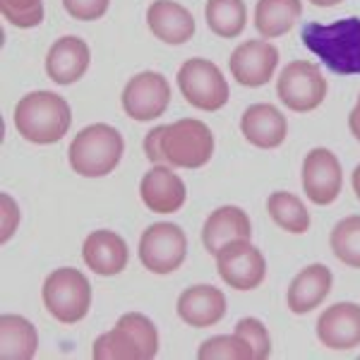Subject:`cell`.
<instances>
[{
  "label": "cell",
  "instance_id": "obj_14",
  "mask_svg": "<svg viewBox=\"0 0 360 360\" xmlns=\"http://www.w3.org/2000/svg\"><path fill=\"white\" fill-rule=\"evenodd\" d=\"M139 197L154 214H176L188 200V190L171 166L156 164L139 183Z\"/></svg>",
  "mask_w": 360,
  "mask_h": 360
},
{
  "label": "cell",
  "instance_id": "obj_7",
  "mask_svg": "<svg viewBox=\"0 0 360 360\" xmlns=\"http://www.w3.org/2000/svg\"><path fill=\"white\" fill-rule=\"evenodd\" d=\"M178 86L185 101L200 111H219L229 101V84L224 72L207 58H190L178 70Z\"/></svg>",
  "mask_w": 360,
  "mask_h": 360
},
{
  "label": "cell",
  "instance_id": "obj_29",
  "mask_svg": "<svg viewBox=\"0 0 360 360\" xmlns=\"http://www.w3.org/2000/svg\"><path fill=\"white\" fill-rule=\"evenodd\" d=\"M0 13L10 25L20 29H32L41 25L44 3L41 0H0Z\"/></svg>",
  "mask_w": 360,
  "mask_h": 360
},
{
  "label": "cell",
  "instance_id": "obj_9",
  "mask_svg": "<svg viewBox=\"0 0 360 360\" xmlns=\"http://www.w3.org/2000/svg\"><path fill=\"white\" fill-rule=\"evenodd\" d=\"M188 257V236L178 224H154L139 238V259L152 274H171Z\"/></svg>",
  "mask_w": 360,
  "mask_h": 360
},
{
  "label": "cell",
  "instance_id": "obj_35",
  "mask_svg": "<svg viewBox=\"0 0 360 360\" xmlns=\"http://www.w3.org/2000/svg\"><path fill=\"white\" fill-rule=\"evenodd\" d=\"M312 5H317V8H334V5L344 3V0H310Z\"/></svg>",
  "mask_w": 360,
  "mask_h": 360
},
{
  "label": "cell",
  "instance_id": "obj_33",
  "mask_svg": "<svg viewBox=\"0 0 360 360\" xmlns=\"http://www.w3.org/2000/svg\"><path fill=\"white\" fill-rule=\"evenodd\" d=\"M144 154H147L149 161L154 164H161V156H159V127H154L147 137H144Z\"/></svg>",
  "mask_w": 360,
  "mask_h": 360
},
{
  "label": "cell",
  "instance_id": "obj_13",
  "mask_svg": "<svg viewBox=\"0 0 360 360\" xmlns=\"http://www.w3.org/2000/svg\"><path fill=\"white\" fill-rule=\"evenodd\" d=\"M231 75L243 86H264L274 77L278 65V49L274 44L252 39V41L240 44L231 53Z\"/></svg>",
  "mask_w": 360,
  "mask_h": 360
},
{
  "label": "cell",
  "instance_id": "obj_30",
  "mask_svg": "<svg viewBox=\"0 0 360 360\" xmlns=\"http://www.w3.org/2000/svg\"><path fill=\"white\" fill-rule=\"evenodd\" d=\"M236 334H240L243 339L252 346L255 360H266L271 356V339L266 334V327L259 322L257 317H245L236 324Z\"/></svg>",
  "mask_w": 360,
  "mask_h": 360
},
{
  "label": "cell",
  "instance_id": "obj_27",
  "mask_svg": "<svg viewBox=\"0 0 360 360\" xmlns=\"http://www.w3.org/2000/svg\"><path fill=\"white\" fill-rule=\"evenodd\" d=\"M332 250L346 266L360 269V217H346L332 231Z\"/></svg>",
  "mask_w": 360,
  "mask_h": 360
},
{
  "label": "cell",
  "instance_id": "obj_21",
  "mask_svg": "<svg viewBox=\"0 0 360 360\" xmlns=\"http://www.w3.org/2000/svg\"><path fill=\"white\" fill-rule=\"evenodd\" d=\"M149 29L164 44L180 46L195 37V20L183 5L173 0H154L147 10Z\"/></svg>",
  "mask_w": 360,
  "mask_h": 360
},
{
  "label": "cell",
  "instance_id": "obj_25",
  "mask_svg": "<svg viewBox=\"0 0 360 360\" xmlns=\"http://www.w3.org/2000/svg\"><path fill=\"white\" fill-rule=\"evenodd\" d=\"M205 17L217 37L236 39L248 25V8L243 0H207Z\"/></svg>",
  "mask_w": 360,
  "mask_h": 360
},
{
  "label": "cell",
  "instance_id": "obj_18",
  "mask_svg": "<svg viewBox=\"0 0 360 360\" xmlns=\"http://www.w3.org/2000/svg\"><path fill=\"white\" fill-rule=\"evenodd\" d=\"M252 236V224L250 217L240 207L226 205L212 212L207 219L205 229H202V243H205L207 252L217 257L221 250L233 240H250Z\"/></svg>",
  "mask_w": 360,
  "mask_h": 360
},
{
  "label": "cell",
  "instance_id": "obj_36",
  "mask_svg": "<svg viewBox=\"0 0 360 360\" xmlns=\"http://www.w3.org/2000/svg\"><path fill=\"white\" fill-rule=\"evenodd\" d=\"M353 190H356V195L360 200V164L356 166V171H353Z\"/></svg>",
  "mask_w": 360,
  "mask_h": 360
},
{
  "label": "cell",
  "instance_id": "obj_8",
  "mask_svg": "<svg viewBox=\"0 0 360 360\" xmlns=\"http://www.w3.org/2000/svg\"><path fill=\"white\" fill-rule=\"evenodd\" d=\"M276 96L295 113H310L327 96V79L319 65L310 60H293L281 70L276 82Z\"/></svg>",
  "mask_w": 360,
  "mask_h": 360
},
{
  "label": "cell",
  "instance_id": "obj_22",
  "mask_svg": "<svg viewBox=\"0 0 360 360\" xmlns=\"http://www.w3.org/2000/svg\"><path fill=\"white\" fill-rule=\"evenodd\" d=\"M332 271L324 264H310L307 269L300 271L298 276L288 286V310L295 315H307L315 307L322 305V300L327 298L332 291Z\"/></svg>",
  "mask_w": 360,
  "mask_h": 360
},
{
  "label": "cell",
  "instance_id": "obj_19",
  "mask_svg": "<svg viewBox=\"0 0 360 360\" xmlns=\"http://www.w3.org/2000/svg\"><path fill=\"white\" fill-rule=\"evenodd\" d=\"M240 130L250 144L259 149H276L288 135L286 115L271 103H255L245 108L240 118Z\"/></svg>",
  "mask_w": 360,
  "mask_h": 360
},
{
  "label": "cell",
  "instance_id": "obj_31",
  "mask_svg": "<svg viewBox=\"0 0 360 360\" xmlns=\"http://www.w3.org/2000/svg\"><path fill=\"white\" fill-rule=\"evenodd\" d=\"M68 15L79 22H94L106 15L111 0H63Z\"/></svg>",
  "mask_w": 360,
  "mask_h": 360
},
{
  "label": "cell",
  "instance_id": "obj_1",
  "mask_svg": "<svg viewBox=\"0 0 360 360\" xmlns=\"http://www.w3.org/2000/svg\"><path fill=\"white\" fill-rule=\"evenodd\" d=\"M300 39L332 72L360 75V17H346L334 25L307 22Z\"/></svg>",
  "mask_w": 360,
  "mask_h": 360
},
{
  "label": "cell",
  "instance_id": "obj_20",
  "mask_svg": "<svg viewBox=\"0 0 360 360\" xmlns=\"http://www.w3.org/2000/svg\"><path fill=\"white\" fill-rule=\"evenodd\" d=\"M89 46L79 37H63L51 46L46 56V72L56 84H72L84 77L89 68Z\"/></svg>",
  "mask_w": 360,
  "mask_h": 360
},
{
  "label": "cell",
  "instance_id": "obj_28",
  "mask_svg": "<svg viewBox=\"0 0 360 360\" xmlns=\"http://www.w3.org/2000/svg\"><path fill=\"white\" fill-rule=\"evenodd\" d=\"M200 360H255L252 346L240 334L231 336H212L197 351Z\"/></svg>",
  "mask_w": 360,
  "mask_h": 360
},
{
  "label": "cell",
  "instance_id": "obj_2",
  "mask_svg": "<svg viewBox=\"0 0 360 360\" xmlns=\"http://www.w3.org/2000/svg\"><path fill=\"white\" fill-rule=\"evenodd\" d=\"M72 113L68 101L53 91H34L15 106V127L27 142L53 144L68 135Z\"/></svg>",
  "mask_w": 360,
  "mask_h": 360
},
{
  "label": "cell",
  "instance_id": "obj_32",
  "mask_svg": "<svg viewBox=\"0 0 360 360\" xmlns=\"http://www.w3.org/2000/svg\"><path fill=\"white\" fill-rule=\"evenodd\" d=\"M0 205H3V243H8L13 233L17 231V224H20V209H17L15 200L10 195H0Z\"/></svg>",
  "mask_w": 360,
  "mask_h": 360
},
{
  "label": "cell",
  "instance_id": "obj_6",
  "mask_svg": "<svg viewBox=\"0 0 360 360\" xmlns=\"http://www.w3.org/2000/svg\"><path fill=\"white\" fill-rule=\"evenodd\" d=\"M44 305L60 324H75L91 307L89 278L75 266H60L44 281Z\"/></svg>",
  "mask_w": 360,
  "mask_h": 360
},
{
  "label": "cell",
  "instance_id": "obj_10",
  "mask_svg": "<svg viewBox=\"0 0 360 360\" xmlns=\"http://www.w3.org/2000/svg\"><path fill=\"white\" fill-rule=\"evenodd\" d=\"M217 269L226 286L236 291H252L264 281L266 259L262 250L250 240H233L217 255Z\"/></svg>",
  "mask_w": 360,
  "mask_h": 360
},
{
  "label": "cell",
  "instance_id": "obj_23",
  "mask_svg": "<svg viewBox=\"0 0 360 360\" xmlns=\"http://www.w3.org/2000/svg\"><path fill=\"white\" fill-rule=\"evenodd\" d=\"M37 348L39 336L29 319L20 315L0 317V353L5 360H32Z\"/></svg>",
  "mask_w": 360,
  "mask_h": 360
},
{
  "label": "cell",
  "instance_id": "obj_5",
  "mask_svg": "<svg viewBox=\"0 0 360 360\" xmlns=\"http://www.w3.org/2000/svg\"><path fill=\"white\" fill-rule=\"evenodd\" d=\"M214 154L212 130L197 118H183L171 125H159L161 164L173 168H202Z\"/></svg>",
  "mask_w": 360,
  "mask_h": 360
},
{
  "label": "cell",
  "instance_id": "obj_26",
  "mask_svg": "<svg viewBox=\"0 0 360 360\" xmlns=\"http://www.w3.org/2000/svg\"><path fill=\"white\" fill-rule=\"evenodd\" d=\"M266 209L278 229L288 233H305L310 229V214L303 202L291 193H271L266 200Z\"/></svg>",
  "mask_w": 360,
  "mask_h": 360
},
{
  "label": "cell",
  "instance_id": "obj_12",
  "mask_svg": "<svg viewBox=\"0 0 360 360\" xmlns=\"http://www.w3.org/2000/svg\"><path fill=\"white\" fill-rule=\"evenodd\" d=\"M344 185V173H341V161L334 152L324 147H317L307 152L303 161V190L315 205H332L341 195Z\"/></svg>",
  "mask_w": 360,
  "mask_h": 360
},
{
  "label": "cell",
  "instance_id": "obj_16",
  "mask_svg": "<svg viewBox=\"0 0 360 360\" xmlns=\"http://www.w3.org/2000/svg\"><path fill=\"white\" fill-rule=\"evenodd\" d=\"M226 295L221 288L214 286H193L180 293L178 298V317L188 327L205 329L214 327L226 317Z\"/></svg>",
  "mask_w": 360,
  "mask_h": 360
},
{
  "label": "cell",
  "instance_id": "obj_3",
  "mask_svg": "<svg viewBox=\"0 0 360 360\" xmlns=\"http://www.w3.org/2000/svg\"><path fill=\"white\" fill-rule=\"evenodd\" d=\"M123 152V135L106 123H94L72 139L70 166L82 178H103L120 164Z\"/></svg>",
  "mask_w": 360,
  "mask_h": 360
},
{
  "label": "cell",
  "instance_id": "obj_24",
  "mask_svg": "<svg viewBox=\"0 0 360 360\" xmlns=\"http://www.w3.org/2000/svg\"><path fill=\"white\" fill-rule=\"evenodd\" d=\"M303 17L300 0H259L255 10V27L264 39H276L291 32Z\"/></svg>",
  "mask_w": 360,
  "mask_h": 360
},
{
  "label": "cell",
  "instance_id": "obj_11",
  "mask_svg": "<svg viewBox=\"0 0 360 360\" xmlns=\"http://www.w3.org/2000/svg\"><path fill=\"white\" fill-rule=\"evenodd\" d=\"M171 103V86L159 72H139L123 89V108L132 120H154L166 113Z\"/></svg>",
  "mask_w": 360,
  "mask_h": 360
},
{
  "label": "cell",
  "instance_id": "obj_4",
  "mask_svg": "<svg viewBox=\"0 0 360 360\" xmlns=\"http://www.w3.org/2000/svg\"><path fill=\"white\" fill-rule=\"evenodd\" d=\"M159 353V332L149 317L127 312L115 329L94 341L96 360H152Z\"/></svg>",
  "mask_w": 360,
  "mask_h": 360
},
{
  "label": "cell",
  "instance_id": "obj_17",
  "mask_svg": "<svg viewBox=\"0 0 360 360\" xmlns=\"http://www.w3.org/2000/svg\"><path fill=\"white\" fill-rule=\"evenodd\" d=\"M82 257L86 266L98 276H115L130 262L127 243L113 231H94L86 236L82 245Z\"/></svg>",
  "mask_w": 360,
  "mask_h": 360
},
{
  "label": "cell",
  "instance_id": "obj_15",
  "mask_svg": "<svg viewBox=\"0 0 360 360\" xmlns=\"http://www.w3.org/2000/svg\"><path fill=\"white\" fill-rule=\"evenodd\" d=\"M317 339L332 351H351L360 346V305L336 303L319 315Z\"/></svg>",
  "mask_w": 360,
  "mask_h": 360
},
{
  "label": "cell",
  "instance_id": "obj_34",
  "mask_svg": "<svg viewBox=\"0 0 360 360\" xmlns=\"http://www.w3.org/2000/svg\"><path fill=\"white\" fill-rule=\"evenodd\" d=\"M348 127H351V132L356 135V139L360 142V96H358L356 108H353L351 115H348Z\"/></svg>",
  "mask_w": 360,
  "mask_h": 360
}]
</instances>
